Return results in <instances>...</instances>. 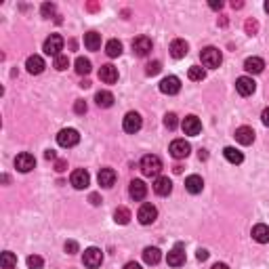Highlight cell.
I'll return each instance as SVG.
<instances>
[{
  "mask_svg": "<svg viewBox=\"0 0 269 269\" xmlns=\"http://www.w3.org/2000/svg\"><path fill=\"white\" fill-rule=\"evenodd\" d=\"M139 168H141V173H143L145 177H158L160 171H162V160L156 154H147V156L141 158Z\"/></svg>",
  "mask_w": 269,
  "mask_h": 269,
  "instance_id": "obj_1",
  "label": "cell"
},
{
  "mask_svg": "<svg viewBox=\"0 0 269 269\" xmlns=\"http://www.w3.org/2000/svg\"><path fill=\"white\" fill-rule=\"evenodd\" d=\"M200 59H202V66L204 67H219L221 66V61H223V55L219 48L215 46H206V48H202V53H200Z\"/></svg>",
  "mask_w": 269,
  "mask_h": 269,
  "instance_id": "obj_2",
  "label": "cell"
},
{
  "mask_svg": "<svg viewBox=\"0 0 269 269\" xmlns=\"http://www.w3.org/2000/svg\"><path fill=\"white\" fill-rule=\"evenodd\" d=\"M42 51H45L46 55H51V57H59L61 51H63V38L59 36V34H51V36L45 40Z\"/></svg>",
  "mask_w": 269,
  "mask_h": 269,
  "instance_id": "obj_3",
  "label": "cell"
},
{
  "mask_svg": "<svg viewBox=\"0 0 269 269\" xmlns=\"http://www.w3.org/2000/svg\"><path fill=\"white\" fill-rule=\"evenodd\" d=\"M57 143L61 147H74L80 143V134H78L76 129H61L57 134Z\"/></svg>",
  "mask_w": 269,
  "mask_h": 269,
  "instance_id": "obj_4",
  "label": "cell"
},
{
  "mask_svg": "<svg viewBox=\"0 0 269 269\" xmlns=\"http://www.w3.org/2000/svg\"><path fill=\"white\" fill-rule=\"evenodd\" d=\"M82 261H84V265H87L89 269H97V267H101V263H103V252L99 248H95V246H90V248L84 250Z\"/></svg>",
  "mask_w": 269,
  "mask_h": 269,
  "instance_id": "obj_5",
  "label": "cell"
},
{
  "mask_svg": "<svg viewBox=\"0 0 269 269\" xmlns=\"http://www.w3.org/2000/svg\"><path fill=\"white\" fill-rule=\"evenodd\" d=\"M168 152H171L173 158L183 160V158H187L189 156V152H192V145H189L185 139H175L171 143V147H168Z\"/></svg>",
  "mask_w": 269,
  "mask_h": 269,
  "instance_id": "obj_6",
  "label": "cell"
},
{
  "mask_svg": "<svg viewBox=\"0 0 269 269\" xmlns=\"http://www.w3.org/2000/svg\"><path fill=\"white\" fill-rule=\"evenodd\" d=\"M137 219H139L141 225H152L156 219H158V208H156L154 204H141Z\"/></svg>",
  "mask_w": 269,
  "mask_h": 269,
  "instance_id": "obj_7",
  "label": "cell"
},
{
  "mask_svg": "<svg viewBox=\"0 0 269 269\" xmlns=\"http://www.w3.org/2000/svg\"><path fill=\"white\" fill-rule=\"evenodd\" d=\"M141 126H143V120H141V116L137 114V112H129V114L124 116V120H122V129L126 133H131V134L139 133Z\"/></svg>",
  "mask_w": 269,
  "mask_h": 269,
  "instance_id": "obj_8",
  "label": "cell"
},
{
  "mask_svg": "<svg viewBox=\"0 0 269 269\" xmlns=\"http://www.w3.org/2000/svg\"><path fill=\"white\" fill-rule=\"evenodd\" d=\"M15 168H17L19 173H30V171L36 168V158H34L32 154H27V152L19 154L17 158H15Z\"/></svg>",
  "mask_w": 269,
  "mask_h": 269,
  "instance_id": "obj_9",
  "label": "cell"
},
{
  "mask_svg": "<svg viewBox=\"0 0 269 269\" xmlns=\"http://www.w3.org/2000/svg\"><path fill=\"white\" fill-rule=\"evenodd\" d=\"M181 129L185 134H189V137H196V134L202 133V122L198 116H185V120L181 122Z\"/></svg>",
  "mask_w": 269,
  "mask_h": 269,
  "instance_id": "obj_10",
  "label": "cell"
},
{
  "mask_svg": "<svg viewBox=\"0 0 269 269\" xmlns=\"http://www.w3.org/2000/svg\"><path fill=\"white\" fill-rule=\"evenodd\" d=\"M160 90L164 95H177L181 90V80L177 76H166V78H162V82H160Z\"/></svg>",
  "mask_w": 269,
  "mask_h": 269,
  "instance_id": "obj_11",
  "label": "cell"
},
{
  "mask_svg": "<svg viewBox=\"0 0 269 269\" xmlns=\"http://www.w3.org/2000/svg\"><path fill=\"white\" fill-rule=\"evenodd\" d=\"M150 51H152V40L147 36H137L133 40V53L137 57H145V55H150Z\"/></svg>",
  "mask_w": 269,
  "mask_h": 269,
  "instance_id": "obj_12",
  "label": "cell"
},
{
  "mask_svg": "<svg viewBox=\"0 0 269 269\" xmlns=\"http://www.w3.org/2000/svg\"><path fill=\"white\" fill-rule=\"evenodd\" d=\"M166 263L171 267H181L183 263H185V250H183V244H177L173 250H168Z\"/></svg>",
  "mask_w": 269,
  "mask_h": 269,
  "instance_id": "obj_13",
  "label": "cell"
},
{
  "mask_svg": "<svg viewBox=\"0 0 269 269\" xmlns=\"http://www.w3.org/2000/svg\"><path fill=\"white\" fill-rule=\"evenodd\" d=\"M69 181H72V185L76 189H87L89 183H90V175L84 171V168H76L72 173V177H69Z\"/></svg>",
  "mask_w": 269,
  "mask_h": 269,
  "instance_id": "obj_14",
  "label": "cell"
},
{
  "mask_svg": "<svg viewBox=\"0 0 269 269\" xmlns=\"http://www.w3.org/2000/svg\"><path fill=\"white\" fill-rule=\"evenodd\" d=\"M129 194L134 202H141V200H145V196H147V185L141 179H133L131 181V187H129Z\"/></svg>",
  "mask_w": 269,
  "mask_h": 269,
  "instance_id": "obj_15",
  "label": "cell"
},
{
  "mask_svg": "<svg viewBox=\"0 0 269 269\" xmlns=\"http://www.w3.org/2000/svg\"><path fill=\"white\" fill-rule=\"evenodd\" d=\"M254 89H257V84H254V80H252L250 76H242V78H238V80H236V90L242 97L252 95Z\"/></svg>",
  "mask_w": 269,
  "mask_h": 269,
  "instance_id": "obj_16",
  "label": "cell"
},
{
  "mask_svg": "<svg viewBox=\"0 0 269 269\" xmlns=\"http://www.w3.org/2000/svg\"><path fill=\"white\" fill-rule=\"evenodd\" d=\"M99 78H101L105 84L118 82V67H114L112 63H105V66H101V69H99Z\"/></svg>",
  "mask_w": 269,
  "mask_h": 269,
  "instance_id": "obj_17",
  "label": "cell"
},
{
  "mask_svg": "<svg viewBox=\"0 0 269 269\" xmlns=\"http://www.w3.org/2000/svg\"><path fill=\"white\" fill-rule=\"evenodd\" d=\"M154 192L158 196H168L173 192V181L168 177H156L154 181Z\"/></svg>",
  "mask_w": 269,
  "mask_h": 269,
  "instance_id": "obj_18",
  "label": "cell"
},
{
  "mask_svg": "<svg viewBox=\"0 0 269 269\" xmlns=\"http://www.w3.org/2000/svg\"><path fill=\"white\" fill-rule=\"evenodd\" d=\"M236 141L240 145H250L254 141V131L250 129V126H240V129H236Z\"/></svg>",
  "mask_w": 269,
  "mask_h": 269,
  "instance_id": "obj_19",
  "label": "cell"
},
{
  "mask_svg": "<svg viewBox=\"0 0 269 269\" xmlns=\"http://www.w3.org/2000/svg\"><path fill=\"white\" fill-rule=\"evenodd\" d=\"M97 181L101 187H112L116 183V171L114 168H101L97 175Z\"/></svg>",
  "mask_w": 269,
  "mask_h": 269,
  "instance_id": "obj_20",
  "label": "cell"
},
{
  "mask_svg": "<svg viewBox=\"0 0 269 269\" xmlns=\"http://www.w3.org/2000/svg\"><path fill=\"white\" fill-rule=\"evenodd\" d=\"M185 189L189 194H202V189H204V181H202V177H198V175H189L187 179H185Z\"/></svg>",
  "mask_w": 269,
  "mask_h": 269,
  "instance_id": "obj_21",
  "label": "cell"
},
{
  "mask_svg": "<svg viewBox=\"0 0 269 269\" xmlns=\"http://www.w3.org/2000/svg\"><path fill=\"white\" fill-rule=\"evenodd\" d=\"M25 67L30 74H42L45 72V59H42L40 55H32V57H27Z\"/></svg>",
  "mask_w": 269,
  "mask_h": 269,
  "instance_id": "obj_22",
  "label": "cell"
},
{
  "mask_svg": "<svg viewBox=\"0 0 269 269\" xmlns=\"http://www.w3.org/2000/svg\"><path fill=\"white\" fill-rule=\"evenodd\" d=\"M187 51H189V46H187V42H185V40L177 38V40L171 42V55H173L175 59H183V57L187 55Z\"/></svg>",
  "mask_w": 269,
  "mask_h": 269,
  "instance_id": "obj_23",
  "label": "cell"
},
{
  "mask_svg": "<svg viewBox=\"0 0 269 269\" xmlns=\"http://www.w3.org/2000/svg\"><path fill=\"white\" fill-rule=\"evenodd\" d=\"M244 69L248 74H261L265 69V61L261 57H248L244 61Z\"/></svg>",
  "mask_w": 269,
  "mask_h": 269,
  "instance_id": "obj_24",
  "label": "cell"
},
{
  "mask_svg": "<svg viewBox=\"0 0 269 269\" xmlns=\"http://www.w3.org/2000/svg\"><path fill=\"white\" fill-rule=\"evenodd\" d=\"M252 240L254 242H259V244H267L269 242V227L263 223H259V225H254L252 227Z\"/></svg>",
  "mask_w": 269,
  "mask_h": 269,
  "instance_id": "obj_25",
  "label": "cell"
},
{
  "mask_svg": "<svg viewBox=\"0 0 269 269\" xmlns=\"http://www.w3.org/2000/svg\"><path fill=\"white\" fill-rule=\"evenodd\" d=\"M143 261L147 265H158L162 261V252L160 248H156V246H147V248L143 250Z\"/></svg>",
  "mask_w": 269,
  "mask_h": 269,
  "instance_id": "obj_26",
  "label": "cell"
},
{
  "mask_svg": "<svg viewBox=\"0 0 269 269\" xmlns=\"http://www.w3.org/2000/svg\"><path fill=\"white\" fill-rule=\"evenodd\" d=\"M84 46H87L89 51H97V48L101 46V34H97V32L84 34Z\"/></svg>",
  "mask_w": 269,
  "mask_h": 269,
  "instance_id": "obj_27",
  "label": "cell"
},
{
  "mask_svg": "<svg viewBox=\"0 0 269 269\" xmlns=\"http://www.w3.org/2000/svg\"><path fill=\"white\" fill-rule=\"evenodd\" d=\"M223 156H225V160H227V162H231V164H242V162H244L242 152L236 150V147H225Z\"/></svg>",
  "mask_w": 269,
  "mask_h": 269,
  "instance_id": "obj_28",
  "label": "cell"
},
{
  "mask_svg": "<svg viewBox=\"0 0 269 269\" xmlns=\"http://www.w3.org/2000/svg\"><path fill=\"white\" fill-rule=\"evenodd\" d=\"M95 101L99 108H112V105H114V95H112L110 90H99L95 95Z\"/></svg>",
  "mask_w": 269,
  "mask_h": 269,
  "instance_id": "obj_29",
  "label": "cell"
},
{
  "mask_svg": "<svg viewBox=\"0 0 269 269\" xmlns=\"http://www.w3.org/2000/svg\"><path fill=\"white\" fill-rule=\"evenodd\" d=\"M105 53H108V57H120V55H122V42L120 40H110L108 45H105Z\"/></svg>",
  "mask_w": 269,
  "mask_h": 269,
  "instance_id": "obj_30",
  "label": "cell"
},
{
  "mask_svg": "<svg viewBox=\"0 0 269 269\" xmlns=\"http://www.w3.org/2000/svg\"><path fill=\"white\" fill-rule=\"evenodd\" d=\"M114 221L120 223V225H129V221H131V210L124 208V206H118L116 212H114Z\"/></svg>",
  "mask_w": 269,
  "mask_h": 269,
  "instance_id": "obj_31",
  "label": "cell"
},
{
  "mask_svg": "<svg viewBox=\"0 0 269 269\" xmlns=\"http://www.w3.org/2000/svg\"><path fill=\"white\" fill-rule=\"evenodd\" d=\"M187 76H189V80H194V82H202L204 78H206V69L200 67V66H192Z\"/></svg>",
  "mask_w": 269,
  "mask_h": 269,
  "instance_id": "obj_32",
  "label": "cell"
},
{
  "mask_svg": "<svg viewBox=\"0 0 269 269\" xmlns=\"http://www.w3.org/2000/svg\"><path fill=\"white\" fill-rule=\"evenodd\" d=\"M90 61L87 59V57H78L76 59V72L80 74V76H87V74H90Z\"/></svg>",
  "mask_w": 269,
  "mask_h": 269,
  "instance_id": "obj_33",
  "label": "cell"
},
{
  "mask_svg": "<svg viewBox=\"0 0 269 269\" xmlns=\"http://www.w3.org/2000/svg\"><path fill=\"white\" fill-rule=\"evenodd\" d=\"M0 263H2V269H11V267H17V257L13 252H2V259H0Z\"/></svg>",
  "mask_w": 269,
  "mask_h": 269,
  "instance_id": "obj_34",
  "label": "cell"
},
{
  "mask_svg": "<svg viewBox=\"0 0 269 269\" xmlns=\"http://www.w3.org/2000/svg\"><path fill=\"white\" fill-rule=\"evenodd\" d=\"M42 265H45V261H42V257H38V254L27 257V267L30 269H42Z\"/></svg>",
  "mask_w": 269,
  "mask_h": 269,
  "instance_id": "obj_35",
  "label": "cell"
},
{
  "mask_svg": "<svg viewBox=\"0 0 269 269\" xmlns=\"http://www.w3.org/2000/svg\"><path fill=\"white\" fill-rule=\"evenodd\" d=\"M177 124H179V120H177V114H173V112H171V114L164 116V126H166L168 131H175Z\"/></svg>",
  "mask_w": 269,
  "mask_h": 269,
  "instance_id": "obj_36",
  "label": "cell"
},
{
  "mask_svg": "<svg viewBox=\"0 0 269 269\" xmlns=\"http://www.w3.org/2000/svg\"><path fill=\"white\" fill-rule=\"evenodd\" d=\"M67 66H69L67 55H59V57H55V69H59V72H63V69H67Z\"/></svg>",
  "mask_w": 269,
  "mask_h": 269,
  "instance_id": "obj_37",
  "label": "cell"
},
{
  "mask_svg": "<svg viewBox=\"0 0 269 269\" xmlns=\"http://www.w3.org/2000/svg\"><path fill=\"white\" fill-rule=\"evenodd\" d=\"M160 69H162V63L160 61H152V63H147L145 74L147 76H156V74H160Z\"/></svg>",
  "mask_w": 269,
  "mask_h": 269,
  "instance_id": "obj_38",
  "label": "cell"
},
{
  "mask_svg": "<svg viewBox=\"0 0 269 269\" xmlns=\"http://www.w3.org/2000/svg\"><path fill=\"white\" fill-rule=\"evenodd\" d=\"M42 17H53L55 15V13H57V6H55V4H51V2H45V4H42Z\"/></svg>",
  "mask_w": 269,
  "mask_h": 269,
  "instance_id": "obj_39",
  "label": "cell"
},
{
  "mask_svg": "<svg viewBox=\"0 0 269 269\" xmlns=\"http://www.w3.org/2000/svg\"><path fill=\"white\" fill-rule=\"evenodd\" d=\"M74 112H76V114H87V103H84L82 101V99H78V101L74 103Z\"/></svg>",
  "mask_w": 269,
  "mask_h": 269,
  "instance_id": "obj_40",
  "label": "cell"
},
{
  "mask_svg": "<svg viewBox=\"0 0 269 269\" xmlns=\"http://www.w3.org/2000/svg\"><path fill=\"white\" fill-rule=\"evenodd\" d=\"M66 252H67V254H76V252H78V244L74 242V240L66 242Z\"/></svg>",
  "mask_w": 269,
  "mask_h": 269,
  "instance_id": "obj_41",
  "label": "cell"
},
{
  "mask_svg": "<svg viewBox=\"0 0 269 269\" xmlns=\"http://www.w3.org/2000/svg\"><path fill=\"white\" fill-rule=\"evenodd\" d=\"M257 27H259V25H257V21H250V19L246 21V32H248L250 36H252L254 32H257Z\"/></svg>",
  "mask_w": 269,
  "mask_h": 269,
  "instance_id": "obj_42",
  "label": "cell"
},
{
  "mask_svg": "<svg viewBox=\"0 0 269 269\" xmlns=\"http://www.w3.org/2000/svg\"><path fill=\"white\" fill-rule=\"evenodd\" d=\"M196 257H198V261H206V259H208V250L200 248V250H198V254H196Z\"/></svg>",
  "mask_w": 269,
  "mask_h": 269,
  "instance_id": "obj_43",
  "label": "cell"
},
{
  "mask_svg": "<svg viewBox=\"0 0 269 269\" xmlns=\"http://www.w3.org/2000/svg\"><path fill=\"white\" fill-rule=\"evenodd\" d=\"M66 166H67V162L66 160H57V164H55V171H66Z\"/></svg>",
  "mask_w": 269,
  "mask_h": 269,
  "instance_id": "obj_44",
  "label": "cell"
},
{
  "mask_svg": "<svg viewBox=\"0 0 269 269\" xmlns=\"http://www.w3.org/2000/svg\"><path fill=\"white\" fill-rule=\"evenodd\" d=\"M261 120H263V124L269 126V108L263 110V114H261Z\"/></svg>",
  "mask_w": 269,
  "mask_h": 269,
  "instance_id": "obj_45",
  "label": "cell"
},
{
  "mask_svg": "<svg viewBox=\"0 0 269 269\" xmlns=\"http://www.w3.org/2000/svg\"><path fill=\"white\" fill-rule=\"evenodd\" d=\"M210 9H215V11L223 9V2H221V0H219V2H217V0H212V2H210Z\"/></svg>",
  "mask_w": 269,
  "mask_h": 269,
  "instance_id": "obj_46",
  "label": "cell"
},
{
  "mask_svg": "<svg viewBox=\"0 0 269 269\" xmlns=\"http://www.w3.org/2000/svg\"><path fill=\"white\" fill-rule=\"evenodd\" d=\"M124 269H141V265H139V263H134V261H131V263H126V265H124Z\"/></svg>",
  "mask_w": 269,
  "mask_h": 269,
  "instance_id": "obj_47",
  "label": "cell"
},
{
  "mask_svg": "<svg viewBox=\"0 0 269 269\" xmlns=\"http://www.w3.org/2000/svg\"><path fill=\"white\" fill-rule=\"evenodd\" d=\"M90 202H93L95 206H99V204H101V200H99V196H97V194H90Z\"/></svg>",
  "mask_w": 269,
  "mask_h": 269,
  "instance_id": "obj_48",
  "label": "cell"
},
{
  "mask_svg": "<svg viewBox=\"0 0 269 269\" xmlns=\"http://www.w3.org/2000/svg\"><path fill=\"white\" fill-rule=\"evenodd\" d=\"M210 269H229V267L225 265V263H215V265H212Z\"/></svg>",
  "mask_w": 269,
  "mask_h": 269,
  "instance_id": "obj_49",
  "label": "cell"
},
{
  "mask_svg": "<svg viewBox=\"0 0 269 269\" xmlns=\"http://www.w3.org/2000/svg\"><path fill=\"white\" fill-rule=\"evenodd\" d=\"M45 158H46V160H55V152H53V150H48V152L45 154Z\"/></svg>",
  "mask_w": 269,
  "mask_h": 269,
  "instance_id": "obj_50",
  "label": "cell"
},
{
  "mask_svg": "<svg viewBox=\"0 0 269 269\" xmlns=\"http://www.w3.org/2000/svg\"><path fill=\"white\" fill-rule=\"evenodd\" d=\"M198 158H200V160H206V158H208V154L204 152V150H200V154H198Z\"/></svg>",
  "mask_w": 269,
  "mask_h": 269,
  "instance_id": "obj_51",
  "label": "cell"
},
{
  "mask_svg": "<svg viewBox=\"0 0 269 269\" xmlns=\"http://www.w3.org/2000/svg\"><path fill=\"white\" fill-rule=\"evenodd\" d=\"M265 11L269 13V0H267V2H265Z\"/></svg>",
  "mask_w": 269,
  "mask_h": 269,
  "instance_id": "obj_52",
  "label": "cell"
},
{
  "mask_svg": "<svg viewBox=\"0 0 269 269\" xmlns=\"http://www.w3.org/2000/svg\"><path fill=\"white\" fill-rule=\"evenodd\" d=\"M11 269H17V267H11Z\"/></svg>",
  "mask_w": 269,
  "mask_h": 269,
  "instance_id": "obj_53",
  "label": "cell"
}]
</instances>
